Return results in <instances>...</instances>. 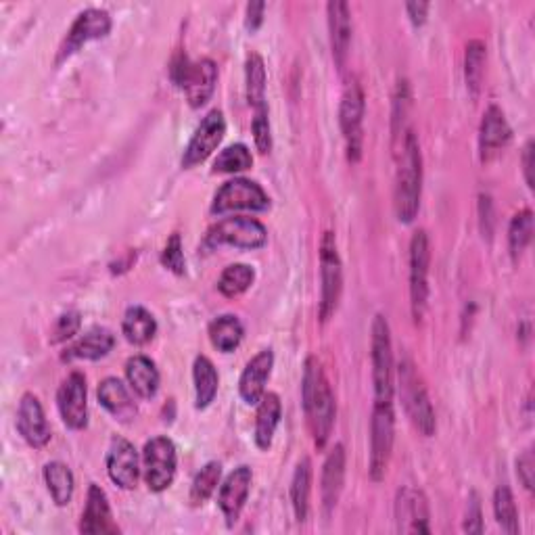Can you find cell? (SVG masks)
I'll return each instance as SVG.
<instances>
[{
    "label": "cell",
    "mask_w": 535,
    "mask_h": 535,
    "mask_svg": "<svg viewBox=\"0 0 535 535\" xmlns=\"http://www.w3.org/2000/svg\"><path fill=\"white\" fill-rule=\"evenodd\" d=\"M17 431L36 450L44 448L53 437L44 408L34 393L21 395L17 408Z\"/></svg>",
    "instance_id": "17"
},
{
    "label": "cell",
    "mask_w": 535,
    "mask_h": 535,
    "mask_svg": "<svg viewBox=\"0 0 535 535\" xmlns=\"http://www.w3.org/2000/svg\"><path fill=\"white\" fill-rule=\"evenodd\" d=\"M395 439V414L391 404H375L370 421V479L383 481Z\"/></svg>",
    "instance_id": "8"
},
{
    "label": "cell",
    "mask_w": 535,
    "mask_h": 535,
    "mask_svg": "<svg viewBox=\"0 0 535 535\" xmlns=\"http://www.w3.org/2000/svg\"><path fill=\"white\" fill-rule=\"evenodd\" d=\"M429 264L431 247L425 230H416L410 241V306L416 322H421L429 297Z\"/></svg>",
    "instance_id": "11"
},
{
    "label": "cell",
    "mask_w": 535,
    "mask_h": 535,
    "mask_svg": "<svg viewBox=\"0 0 535 535\" xmlns=\"http://www.w3.org/2000/svg\"><path fill=\"white\" fill-rule=\"evenodd\" d=\"M531 237H533V214L531 209H521L519 214H515L508 228V245L515 260H519L525 253V249L531 243Z\"/></svg>",
    "instance_id": "38"
},
{
    "label": "cell",
    "mask_w": 535,
    "mask_h": 535,
    "mask_svg": "<svg viewBox=\"0 0 535 535\" xmlns=\"http://www.w3.org/2000/svg\"><path fill=\"white\" fill-rule=\"evenodd\" d=\"M398 155V180H395V216L400 222H414L423 195V155L418 138L408 130Z\"/></svg>",
    "instance_id": "2"
},
{
    "label": "cell",
    "mask_w": 535,
    "mask_h": 535,
    "mask_svg": "<svg viewBox=\"0 0 535 535\" xmlns=\"http://www.w3.org/2000/svg\"><path fill=\"white\" fill-rule=\"evenodd\" d=\"M111 15L105 9H86L82 11L76 21L69 28L61 49H59V61L72 57L78 53L84 44L92 40H101L111 32Z\"/></svg>",
    "instance_id": "14"
},
{
    "label": "cell",
    "mask_w": 535,
    "mask_h": 535,
    "mask_svg": "<svg viewBox=\"0 0 535 535\" xmlns=\"http://www.w3.org/2000/svg\"><path fill=\"white\" fill-rule=\"evenodd\" d=\"M310 492H312V462L310 458H301L295 467L291 481V504L293 513L299 523H306L310 515Z\"/></svg>",
    "instance_id": "30"
},
{
    "label": "cell",
    "mask_w": 535,
    "mask_h": 535,
    "mask_svg": "<svg viewBox=\"0 0 535 535\" xmlns=\"http://www.w3.org/2000/svg\"><path fill=\"white\" fill-rule=\"evenodd\" d=\"M395 523L400 533H431L429 502L421 490L402 487L395 498Z\"/></svg>",
    "instance_id": "16"
},
{
    "label": "cell",
    "mask_w": 535,
    "mask_h": 535,
    "mask_svg": "<svg viewBox=\"0 0 535 535\" xmlns=\"http://www.w3.org/2000/svg\"><path fill=\"white\" fill-rule=\"evenodd\" d=\"M406 13L410 17V21L414 26H423L427 21V13H429V3H408L406 5Z\"/></svg>",
    "instance_id": "48"
},
{
    "label": "cell",
    "mask_w": 535,
    "mask_h": 535,
    "mask_svg": "<svg viewBox=\"0 0 535 535\" xmlns=\"http://www.w3.org/2000/svg\"><path fill=\"white\" fill-rule=\"evenodd\" d=\"M57 406L59 414L63 418V423L74 429L82 431L88 425V387H86V377L82 372H72L57 393Z\"/></svg>",
    "instance_id": "15"
},
{
    "label": "cell",
    "mask_w": 535,
    "mask_h": 535,
    "mask_svg": "<svg viewBox=\"0 0 535 535\" xmlns=\"http://www.w3.org/2000/svg\"><path fill=\"white\" fill-rule=\"evenodd\" d=\"M255 281V270L247 264H230L218 281V289L224 297L243 295Z\"/></svg>",
    "instance_id": "37"
},
{
    "label": "cell",
    "mask_w": 535,
    "mask_h": 535,
    "mask_svg": "<svg viewBox=\"0 0 535 535\" xmlns=\"http://www.w3.org/2000/svg\"><path fill=\"white\" fill-rule=\"evenodd\" d=\"M513 138V130H510L504 111L498 105H490L483 113L481 130H479V153L481 161H492Z\"/></svg>",
    "instance_id": "20"
},
{
    "label": "cell",
    "mask_w": 535,
    "mask_h": 535,
    "mask_svg": "<svg viewBox=\"0 0 535 535\" xmlns=\"http://www.w3.org/2000/svg\"><path fill=\"white\" fill-rule=\"evenodd\" d=\"M222 477V464L220 462H207L205 467L197 473L193 485H191V502L195 506L205 504L209 498L214 496L216 487Z\"/></svg>",
    "instance_id": "39"
},
{
    "label": "cell",
    "mask_w": 535,
    "mask_h": 535,
    "mask_svg": "<svg viewBox=\"0 0 535 535\" xmlns=\"http://www.w3.org/2000/svg\"><path fill=\"white\" fill-rule=\"evenodd\" d=\"M178 467V454L174 441L168 437H153L143 450V471L149 490L159 494L174 483Z\"/></svg>",
    "instance_id": "9"
},
{
    "label": "cell",
    "mask_w": 535,
    "mask_h": 535,
    "mask_svg": "<svg viewBox=\"0 0 535 535\" xmlns=\"http://www.w3.org/2000/svg\"><path fill=\"white\" fill-rule=\"evenodd\" d=\"M224 134H226L224 113L218 109H212L197 126L191 143L186 145L184 155H182V168L189 170V168L203 164V161L220 147Z\"/></svg>",
    "instance_id": "13"
},
{
    "label": "cell",
    "mask_w": 535,
    "mask_h": 535,
    "mask_svg": "<svg viewBox=\"0 0 535 535\" xmlns=\"http://www.w3.org/2000/svg\"><path fill=\"white\" fill-rule=\"evenodd\" d=\"M245 329L235 314H222L209 324V341L222 354L235 352L241 345Z\"/></svg>",
    "instance_id": "31"
},
{
    "label": "cell",
    "mask_w": 535,
    "mask_h": 535,
    "mask_svg": "<svg viewBox=\"0 0 535 535\" xmlns=\"http://www.w3.org/2000/svg\"><path fill=\"white\" fill-rule=\"evenodd\" d=\"M172 82L186 92V99L193 109L203 107L212 99L218 84V67L212 59L191 61L186 55H178L170 67Z\"/></svg>",
    "instance_id": "3"
},
{
    "label": "cell",
    "mask_w": 535,
    "mask_h": 535,
    "mask_svg": "<svg viewBox=\"0 0 535 535\" xmlns=\"http://www.w3.org/2000/svg\"><path fill=\"white\" fill-rule=\"evenodd\" d=\"M364 111H366L364 90L358 80H350V84L345 86V92L341 97L339 124H341V132L347 145V157H350V161H354V164L362 157Z\"/></svg>",
    "instance_id": "10"
},
{
    "label": "cell",
    "mask_w": 535,
    "mask_h": 535,
    "mask_svg": "<svg viewBox=\"0 0 535 535\" xmlns=\"http://www.w3.org/2000/svg\"><path fill=\"white\" fill-rule=\"evenodd\" d=\"M82 327V316L80 312H65L57 318V324L51 333V343H63L67 339H72Z\"/></svg>",
    "instance_id": "44"
},
{
    "label": "cell",
    "mask_w": 535,
    "mask_h": 535,
    "mask_svg": "<svg viewBox=\"0 0 535 535\" xmlns=\"http://www.w3.org/2000/svg\"><path fill=\"white\" fill-rule=\"evenodd\" d=\"M464 531L469 533H481L483 531V513L479 496L473 492L467 504V519H464Z\"/></svg>",
    "instance_id": "45"
},
{
    "label": "cell",
    "mask_w": 535,
    "mask_h": 535,
    "mask_svg": "<svg viewBox=\"0 0 535 535\" xmlns=\"http://www.w3.org/2000/svg\"><path fill=\"white\" fill-rule=\"evenodd\" d=\"M161 264H164L168 270H172L174 274H184L186 270V262H184V251H182V239L178 232L168 239L164 253H161Z\"/></svg>",
    "instance_id": "43"
},
{
    "label": "cell",
    "mask_w": 535,
    "mask_h": 535,
    "mask_svg": "<svg viewBox=\"0 0 535 535\" xmlns=\"http://www.w3.org/2000/svg\"><path fill=\"white\" fill-rule=\"evenodd\" d=\"M80 531L88 533V535L120 533V527L113 523V515H111V506H109L107 494L95 483L88 487L86 508H84L82 521H80Z\"/></svg>",
    "instance_id": "22"
},
{
    "label": "cell",
    "mask_w": 535,
    "mask_h": 535,
    "mask_svg": "<svg viewBox=\"0 0 535 535\" xmlns=\"http://www.w3.org/2000/svg\"><path fill=\"white\" fill-rule=\"evenodd\" d=\"M268 241V230L266 226L255 220V218H245V216H235V218H224L218 224L209 228L205 243L209 247L218 245H230L237 249H260Z\"/></svg>",
    "instance_id": "7"
},
{
    "label": "cell",
    "mask_w": 535,
    "mask_h": 535,
    "mask_svg": "<svg viewBox=\"0 0 535 535\" xmlns=\"http://www.w3.org/2000/svg\"><path fill=\"white\" fill-rule=\"evenodd\" d=\"M372 383H375V404H391L393 400V352L391 331L383 314H377L370 329Z\"/></svg>",
    "instance_id": "5"
},
{
    "label": "cell",
    "mask_w": 535,
    "mask_h": 535,
    "mask_svg": "<svg viewBox=\"0 0 535 535\" xmlns=\"http://www.w3.org/2000/svg\"><path fill=\"white\" fill-rule=\"evenodd\" d=\"M264 11H266V3H249L247 11H245V28L253 34L258 32L260 26L264 23Z\"/></svg>",
    "instance_id": "47"
},
{
    "label": "cell",
    "mask_w": 535,
    "mask_h": 535,
    "mask_svg": "<svg viewBox=\"0 0 535 535\" xmlns=\"http://www.w3.org/2000/svg\"><path fill=\"white\" fill-rule=\"evenodd\" d=\"M398 381H400V398L412 425L425 437H431L437 429L435 410L431 406L429 393L421 377H418L416 366L408 358L402 360L398 368Z\"/></svg>",
    "instance_id": "4"
},
{
    "label": "cell",
    "mask_w": 535,
    "mask_h": 535,
    "mask_svg": "<svg viewBox=\"0 0 535 535\" xmlns=\"http://www.w3.org/2000/svg\"><path fill=\"white\" fill-rule=\"evenodd\" d=\"M329 11V30H331V49L333 59L339 69L345 67L347 57H350V44H352V13L350 5L343 0H333L327 5Z\"/></svg>",
    "instance_id": "23"
},
{
    "label": "cell",
    "mask_w": 535,
    "mask_h": 535,
    "mask_svg": "<svg viewBox=\"0 0 535 535\" xmlns=\"http://www.w3.org/2000/svg\"><path fill=\"white\" fill-rule=\"evenodd\" d=\"M107 475L109 479L122 487V490H134L138 477H141V464H138V452L124 437H113L107 452Z\"/></svg>",
    "instance_id": "18"
},
{
    "label": "cell",
    "mask_w": 535,
    "mask_h": 535,
    "mask_svg": "<svg viewBox=\"0 0 535 535\" xmlns=\"http://www.w3.org/2000/svg\"><path fill=\"white\" fill-rule=\"evenodd\" d=\"M485 44L481 40H471L467 44V55H464V78H467V88L473 97L479 95L483 74H485Z\"/></svg>",
    "instance_id": "35"
},
{
    "label": "cell",
    "mask_w": 535,
    "mask_h": 535,
    "mask_svg": "<svg viewBox=\"0 0 535 535\" xmlns=\"http://www.w3.org/2000/svg\"><path fill=\"white\" fill-rule=\"evenodd\" d=\"M523 172H525V182L531 189L533 186V176H531V172H533V141H527V145L523 149Z\"/></svg>",
    "instance_id": "49"
},
{
    "label": "cell",
    "mask_w": 535,
    "mask_h": 535,
    "mask_svg": "<svg viewBox=\"0 0 535 535\" xmlns=\"http://www.w3.org/2000/svg\"><path fill=\"white\" fill-rule=\"evenodd\" d=\"M245 82H247V101L253 111L266 109V65L258 53H249L245 61Z\"/></svg>",
    "instance_id": "34"
},
{
    "label": "cell",
    "mask_w": 535,
    "mask_h": 535,
    "mask_svg": "<svg viewBox=\"0 0 535 535\" xmlns=\"http://www.w3.org/2000/svg\"><path fill=\"white\" fill-rule=\"evenodd\" d=\"M343 483H345V448L337 444L327 456V460H324L322 467L320 494H322V508L327 515H331L335 510L343 492Z\"/></svg>",
    "instance_id": "24"
},
{
    "label": "cell",
    "mask_w": 535,
    "mask_h": 535,
    "mask_svg": "<svg viewBox=\"0 0 535 535\" xmlns=\"http://www.w3.org/2000/svg\"><path fill=\"white\" fill-rule=\"evenodd\" d=\"M408 105H410V88L406 80H400L398 92H395V103H393V141L404 143V138L408 134L406 130V115H408Z\"/></svg>",
    "instance_id": "41"
},
{
    "label": "cell",
    "mask_w": 535,
    "mask_h": 535,
    "mask_svg": "<svg viewBox=\"0 0 535 535\" xmlns=\"http://www.w3.org/2000/svg\"><path fill=\"white\" fill-rule=\"evenodd\" d=\"M270 207V199L258 182L247 178H232L220 186L214 197L212 214H228V212H266Z\"/></svg>",
    "instance_id": "12"
},
{
    "label": "cell",
    "mask_w": 535,
    "mask_h": 535,
    "mask_svg": "<svg viewBox=\"0 0 535 535\" xmlns=\"http://www.w3.org/2000/svg\"><path fill=\"white\" fill-rule=\"evenodd\" d=\"M283 406L276 393H264V398L258 404V414H255V444L260 450H270L272 439L276 433L278 423H281Z\"/></svg>",
    "instance_id": "28"
},
{
    "label": "cell",
    "mask_w": 535,
    "mask_h": 535,
    "mask_svg": "<svg viewBox=\"0 0 535 535\" xmlns=\"http://www.w3.org/2000/svg\"><path fill=\"white\" fill-rule=\"evenodd\" d=\"M115 345V337L107 329H92L84 337H80L76 343H72L63 352L65 362H74V360H101L105 358Z\"/></svg>",
    "instance_id": "26"
},
{
    "label": "cell",
    "mask_w": 535,
    "mask_h": 535,
    "mask_svg": "<svg viewBox=\"0 0 535 535\" xmlns=\"http://www.w3.org/2000/svg\"><path fill=\"white\" fill-rule=\"evenodd\" d=\"M97 395L101 406L115 418V421L130 423L138 412L128 385H124V381H120L118 377L103 379Z\"/></svg>",
    "instance_id": "25"
},
{
    "label": "cell",
    "mask_w": 535,
    "mask_h": 535,
    "mask_svg": "<svg viewBox=\"0 0 535 535\" xmlns=\"http://www.w3.org/2000/svg\"><path fill=\"white\" fill-rule=\"evenodd\" d=\"M251 132L255 147L260 153H270L272 149V130H270V118H268V107L253 111V122H251Z\"/></svg>",
    "instance_id": "42"
},
{
    "label": "cell",
    "mask_w": 535,
    "mask_h": 535,
    "mask_svg": "<svg viewBox=\"0 0 535 535\" xmlns=\"http://www.w3.org/2000/svg\"><path fill=\"white\" fill-rule=\"evenodd\" d=\"M44 481H46V487H49V492H51L57 506H67L69 502H72L76 481H74V473L69 471L67 464H63L59 460L46 464Z\"/></svg>",
    "instance_id": "33"
},
{
    "label": "cell",
    "mask_w": 535,
    "mask_h": 535,
    "mask_svg": "<svg viewBox=\"0 0 535 535\" xmlns=\"http://www.w3.org/2000/svg\"><path fill=\"white\" fill-rule=\"evenodd\" d=\"M193 381H195V406L197 410H205L212 406L218 395L220 377L214 362L207 356H197L193 364Z\"/></svg>",
    "instance_id": "29"
},
{
    "label": "cell",
    "mask_w": 535,
    "mask_h": 535,
    "mask_svg": "<svg viewBox=\"0 0 535 535\" xmlns=\"http://www.w3.org/2000/svg\"><path fill=\"white\" fill-rule=\"evenodd\" d=\"M126 379L130 389L143 400H151L159 391V370L147 356H132L126 362Z\"/></svg>",
    "instance_id": "27"
},
{
    "label": "cell",
    "mask_w": 535,
    "mask_h": 535,
    "mask_svg": "<svg viewBox=\"0 0 535 535\" xmlns=\"http://www.w3.org/2000/svg\"><path fill=\"white\" fill-rule=\"evenodd\" d=\"M251 481H253V473L243 464V467L232 471L222 483L220 494H218V506L222 510L228 527H232L239 521L245 502L249 498V492H251Z\"/></svg>",
    "instance_id": "19"
},
{
    "label": "cell",
    "mask_w": 535,
    "mask_h": 535,
    "mask_svg": "<svg viewBox=\"0 0 535 535\" xmlns=\"http://www.w3.org/2000/svg\"><path fill=\"white\" fill-rule=\"evenodd\" d=\"M272 366H274L272 350H262L258 356H253L247 362L239 381V393L245 404L249 406L260 404L266 393L268 379L272 375Z\"/></svg>",
    "instance_id": "21"
},
{
    "label": "cell",
    "mask_w": 535,
    "mask_h": 535,
    "mask_svg": "<svg viewBox=\"0 0 535 535\" xmlns=\"http://www.w3.org/2000/svg\"><path fill=\"white\" fill-rule=\"evenodd\" d=\"M517 475L523 483L525 490H533V475H535V460H533V450H525L519 460H517Z\"/></svg>",
    "instance_id": "46"
},
{
    "label": "cell",
    "mask_w": 535,
    "mask_h": 535,
    "mask_svg": "<svg viewBox=\"0 0 535 535\" xmlns=\"http://www.w3.org/2000/svg\"><path fill=\"white\" fill-rule=\"evenodd\" d=\"M301 404H304L314 444L318 450H322L331 439L337 406L329 379L324 375L322 364L314 356H310L304 366V379H301Z\"/></svg>",
    "instance_id": "1"
},
{
    "label": "cell",
    "mask_w": 535,
    "mask_h": 535,
    "mask_svg": "<svg viewBox=\"0 0 535 535\" xmlns=\"http://www.w3.org/2000/svg\"><path fill=\"white\" fill-rule=\"evenodd\" d=\"M343 291V268L333 232H324L320 241V322H329L337 312Z\"/></svg>",
    "instance_id": "6"
},
{
    "label": "cell",
    "mask_w": 535,
    "mask_h": 535,
    "mask_svg": "<svg viewBox=\"0 0 535 535\" xmlns=\"http://www.w3.org/2000/svg\"><path fill=\"white\" fill-rule=\"evenodd\" d=\"M494 515H496V521L498 525L510 533L515 535L519 533V510H517V504H515V496L513 492H510L508 485H500L498 490L494 492Z\"/></svg>",
    "instance_id": "36"
},
{
    "label": "cell",
    "mask_w": 535,
    "mask_h": 535,
    "mask_svg": "<svg viewBox=\"0 0 535 535\" xmlns=\"http://www.w3.org/2000/svg\"><path fill=\"white\" fill-rule=\"evenodd\" d=\"M122 331L132 345H147L157 333V320L147 308L132 306L124 314Z\"/></svg>",
    "instance_id": "32"
},
{
    "label": "cell",
    "mask_w": 535,
    "mask_h": 535,
    "mask_svg": "<svg viewBox=\"0 0 535 535\" xmlns=\"http://www.w3.org/2000/svg\"><path fill=\"white\" fill-rule=\"evenodd\" d=\"M253 166V157L249 149L241 143L226 147L214 161V172L216 174H239L245 172Z\"/></svg>",
    "instance_id": "40"
}]
</instances>
